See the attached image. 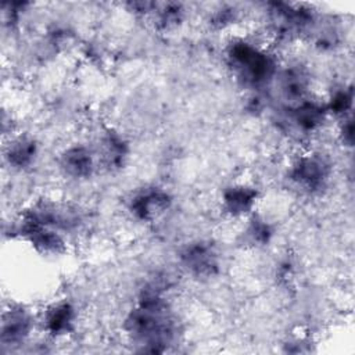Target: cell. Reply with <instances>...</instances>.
I'll return each mask as SVG.
<instances>
[{"label":"cell","instance_id":"cell-1","mask_svg":"<svg viewBox=\"0 0 355 355\" xmlns=\"http://www.w3.org/2000/svg\"><path fill=\"white\" fill-rule=\"evenodd\" d=\"M126 329L132 338L147 349L164 351V345L172 338V320L158 291L148 290L141 295L137 308L126 319Z\"/></svg>","mask_w":355,"mask_h":355},{"label":"cell","instance_id":"cell-2","mask_svg":"<svg viewBox=\"0 0 355 355\" xmlns=\"http://www.w3.org/2000/svg\"><path fill=\"white\" fill-rule=\"evenodd\" d=\"M226 57L236 76L248 86L263 85L276 72L273 57L245 40L232 42L227 47Z\"/></svg>","mask_w":355,"mask_h":355},{"label":"cell","instance_id":"cell-3","mask_svg":"<svg viewBox=\"0 0 355 355\" xmlns=\"http://www.w3.org/2000/svg\"><path fill=\"white\" fill-rule=\"evenodd\" d=\"M182 265L197 277H209L218 270V255L207 241H197L186 245L180 252Z\"/></svg>","mask_w":355,"mask_h":355},{"label":"cell","instance_id":"cell-4","mask_svg":"<svg viewBox=\"0 0 355 355\" xmlns=\"http://www.w3.org/2000/svg\"><path fill=\"white\" fill-rule=\"evenodd\" d=\"M290 179L302 190L316 191L326 183L327 165L319 157L304 155L293 164Z\"/></svg>","mask_w":355,"mask_h":355},{"label":"cell","instance_id":"cell-5","mask_svg":"<svg viewBox=\"0 0 355 355\" xmlns=\"http://www.w3.org/2000/svg\"><path fill=\"white\" fill-rule=\"evenodd\" d=\"M171 205V197L158 187H147L137 191L130 202V212L140 220H153L162 215Z\"/></svg>","mask_w":355,"mask_h":355},{"label":"cell","instance_id":"cell-6","mask_svg":"<svg viewBox=\"0 0 355 355\" xmlns=\"http://www.w3.org/2000/svg\"><path fill=\"white\" fill-rule=\"evenodd\" d=\"M32 329V316L22 306H10L1 318L3 345H18L26 340Z\"/></svg>","mask_w":355,"mask_h":355},{"label":"cell","instance_id":"cell-7","mask_svg":"<svg viewBox=\"0 0 355 355\" xmlns=\"http://www.w3.org/2000/svg\"><path fill=\"white\" fill-rule=\"evenodd\" d=\"M258 191L248 184H233L223 191V209L232 216H244L255 205Z\"/></svg>","mask_w":355,"mask_h":355},{"label":"cell","instance_id":"cell-8","mask_svg":"<svg viewBox=\"0 0 355 355\" xmlns=\"http://www.w3.org/2000/svg\"><path fill=\"white\" fill-rule=\"evenodd\" d=\"M76 312L72 304L67 301H60L49 306L43 316V324L47 333L51 336L68 334L75 323Z\"/></svg>","mask_w":355,"mask_h":355},{"label":"cell","instance_id":"cell-9","mask_svg":"<svg viewBox=\"0 0 355 355\" xmlns=\"http://www.w3.org/2000/svg\"><path fill=\"white\" fill-rule=\"evenodd\" d=\"M61 168L67 175L76 179H83L92 175L94 169V157L83 146L67 148L61 155Z\"/></svg>","mask_w":355,"mask_h":355},{"label":"cell","instance_id":"cell-10","mask_svg":"<svg viewBox=\"0 0 355 355\" xmlns=\"http://www.w3.org/2000/svg\"><path fill=\"white\" fill-rule=\"evenodd\" d=\"M36 154V141L28 136H18L12 139L4 151V157L8 165L14 169H25L32 165Z\"/></svg>","mask_w":355,"mask_h":355},{"label":"cell","instance_id":"cell-11","mask_svg":"<svg viewBox=\"0 0 355 355\" xmlns=\"http://www.w3.org/2000/svg\"><path fill=\"white\" fill-rule=\"evenodd\" d=\"M293 122L304 132L315 130L324 119V108L312 101H300L293 110Z\"/></svg>","mask_w":355,"mask_h":355},{"label":"cell","instance_id":"cell-12","mask_svg":"<svg viewBox=\"0 0 355 355\" xmlns=\"http://www.w3.org/2000/svg\"><path fill=\"white\" fill-rule=\"evenodd\" d=\"M126 141L116 132H107L101 139V157L107 166H121L126 158Z\"/></svg>","mask_w":355,"mask_h":355},{"label":"cell","instance_id":"cell-13","mask_svg":"<svg viewBox=\"0 0 355 355\" xmlns=\"http://www.w3.org/2000/svg\"><path fill=\"white\" fill-rule=\"evenodd\" d=\"M245 236L248 241L254 245L266 244L272 236V230L265 220L259 218H254L245 230Z\"/></svg>","mask_w":355,"mask_h":355},{"label":"cell","instance_id":"cell-14","mask_svg":"<svg viewBox=\"0 0 355 355\" xmlns=\"http://www.w3.org/2000/svg\"><path fill=\"white\" fill-rule=\"evenodd\" d=\"M351 100H352L351 92L340 90L331 97L330 104H329V110L334 114H344L351 107Z\"/></svg>","mask_w":355,"mask_h":355}]
</instances>
